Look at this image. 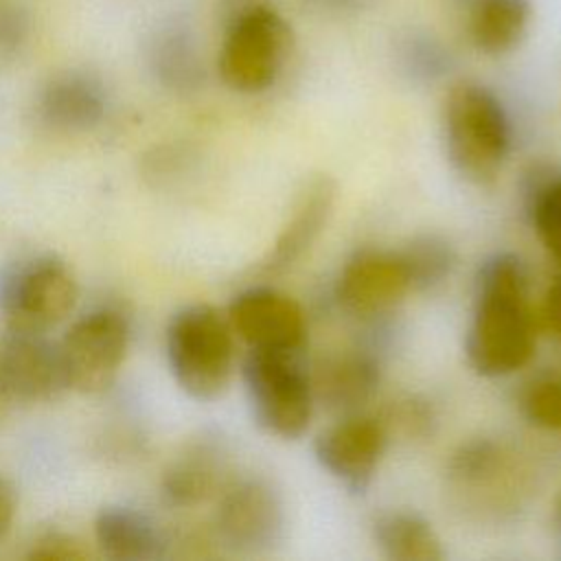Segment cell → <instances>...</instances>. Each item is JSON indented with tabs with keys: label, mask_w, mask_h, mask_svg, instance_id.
Wrapping results in <instances>:
<instances>
[{
	"label": "cell",
	"mask_w": 561,
	"mask_h": 561,
	"mask_svg": "<svg viewBox=\"0 0 561 561\" xmlns=\"http://www.w3.org/2000/svg\"><path fill=\"white\" fill-rule=\"evenodd\" d=\"M535 344L537 322L526 265L513 252H495L480 263L473 280L467 362L482 377H504L530 362Z\"/></svg>",
	"instance_id": "obj_1"
},
{
	"label": "cell",
	"mask_w": 561,
	"mask_h": 561,
	"mask_svg": "<svg viewBox=\"0 0 561 561\" xmlns=\"http://www.w3.org/2000/svg\"><path fill=\"white\" fill-rule=\"evenodd\" d=\"M443 147L451 169L471 184H491L511 149V123L502 101L482 83H454L440 110Z\"/></svg>",
	"instance_id": "obj_2"
},
{
	"label": "cell",
	"mask_w": 561,
	"mask_h": 561,
	"mask_svg": "<svg viewBox=\"0 0 561 561\" xmlns=\"http://www.w3.org/2000/svg\"><path fill=\"white\" fill-rule=\"evenodd\" d=\"M169 370L191 399H219L234 375V331L228 316L206 302L178 309L164 335Z\"/></svg>",
	"instance_id": "obj_3"
},
{
	"label": "cell",
	"mask_w": 561,
	"mask_h": 561,
	"mask_svg": "<svg viewBox=\"0 0 561 561\" xmlns=\"http://www.w3.org/2000/svg\"><path fill=\"white\" fill-rule=\"evenodd\" d=\"M300 353L250 348L241 379L254 423L270 436L298 440L313 416V383Z\"/></svg>",
	"instance_id": "obj_4"
},
{
	"label": "cell",
	"mask_w": 561,
	"mask_h": 561,
	"mask_svg": "<svg viewBox=\"0 0 561 561\" xmlns=\"http://www.w3.org/2000/svg\"><path fill=\"white\" fill-rule=\"evenodd\" d=\"M291 46L289 22L274 7L250 4L232 18L224 33L217 72L234 92H265L283 72Z\"/></svg>",
	"instance_id": "obj_5"
},
{
	"label": "cell",
	"mask_w": 561,
	"mask_h": 561,
	"mask_svg": "<svg viewBox=\"0 0 561 561\" xmlns=\"http://www.w3.org/2000/svg\"><path fill=\"white\" fill-rule=\"evenodd\" d=\"M79 300L72 267L57 254H33L0 267L2 324L50 331Z\"/></svg>",
	"instance_id": "obj_6"
},
{
	"label": "cell",
	"mask_w": 561,
	"mask_h": 561,
	"mask_svg": "<svg viewBox=\"0 0 561 561\" xmlns=\"http://www.w3.org/2000/svg\"><path fill=\"white\" fill-rule=\"evenodd\" d=\"M131 342L129 320L116 309H94L77 318L59 340L68 390L101 394L116 381Z\"/></svg>",
	"instance_id": "obj_7"
},
{
	"label": "cell",
	"mask_w": 561,
	"mask_h": 561,
	"mask_svg": "<svg viewBox=\"0 0 561 561\" xmlns=\"http://www.w3.org/2000/svg\"><path fill=\"white\" fill-rule=\"evenodd\" d=\"M0 388L7 401L42 403L57 399L66 386L59 342L48 331L2 324Z\"/></svg>",
	"instance_id": "obj_8"
},
{
	"label": "cell",
	"mask_w": 561,
	"mask_h": 561,
	"mask_svg": "<svg viewBox=\"0 0 561 561\" xmlns=\"http://www.w3.org/2000/svg\"><path fill=\"white\" fill-rule=\"evenodd\" d=\"M283 517L280 495L267 480L241 478L221 489L215 508V530L228 548L256 552L276 543Z\"/></svg>",
	"instance_id": "obj_9"
},
{
	"label": "cell",
	"mask_w": 561,
	"mask_h": 561,
	"mask_svg": "<svg viewBox=\"0 0 561 561\" xmlns=\"http://www.w3.org/2000/svg\"><path fill=\"white\" fill-rule=\"evenodd\" d=\"M228 322L250 348L300 353L307 340L302 307L274 287H248L228 305Z\"/></svg>",
	"instance_id": "obj_10"
},
{
	"label": "cell",
	"mask_w": 561,
	"mask_h": 561,
	"mask_svg": "<svg viewBox=\"0 0 561 561\" xmlns=\"http://www.w3.org/2000/svg\"><path fill=\"white\" fill-rule=\"evenodd\" d=\"M388 445L386 427L368 416H348L313 440L318 465L351 495H364L375 480Z\"/></svg>",
	"instance_id": "obj_11"
},
{
	"label": "cell",
	"mask_w": 561,
	"mask_h": 561,
	"mask_svg": "<svg viewBox=\"0 0 561 561\" xmlns=\"http://www.w3.org/2000/svg\"><path fill=\"white\" fill-rule=\"evenodd\" d=\"M412 291L399 250L362 248L340 270L335 283L337 302L353 316H379Z\"/></svg>",
	"instance_id": "obj_12"
},
{
	"label": "cell",
	"mask_w": 561,
	"mask_h": 561,
	"mask_svg": "<svg viewBox=\"0 0 561 561\" xmlns=\"http://www.w3.org/2000/svg\"><path fill=\"white\" fill-rule=\"evenodd\" d=\"M107 112V94L99 77L68 68L44 81L35 96V118L55 134L94 129Z\"/></svg>",
	"instance_id": "obj_13"
},
{
	"label": "cell",
	"mask_w": 561,
	"mask_h": 561,
	"mask_svg": "<svg viewBox=\"0 0 561 561\" xmlns=\"http://www.w3.org/2000/svg\"><path fill=\"white\" fill-rule=\"evenodd\" d=\"M99 550L116 561H149L164 554L162 528L142 511L103 506L92 524Z\"/></svg>",
	"instance_id": "obj_14"
},
{
	"label": "cell",
	"mask_w": 561,
	"mask_h": 561,
	"mask_svg": "<svg viewBox=\"0 0 561 561\" xmlns=\"http://www.w3.org/2000/svg\"><path fill=\"white\" fill-rule=\"evenodd\" d=\"M221 471V447L210 436H202L186 445L164 469L162 493L175 506L202 504L219 489Z\"/></svg>",
	"instance_id": "obj_15"
},
{
	"label": "cell",
	"mask_w": 561,
	"mask_h": 561,
	"mask_svg": "<svg viewBox=\"0 0 561 561\" xmlns=\"http://www.w3.org/2000/svg\"><path fill=\"white\" fill-rule=\"evenodd\" d=\"M333 206V184L327 178L313 180L300 193L291 219L280 230L274 250L267 256L270 270L291 265L318 237Z\"/></svg>",
	"instance_id": "obj_16"
},
{
	"label": "cell",
	"mask_w": 561,
	"mask_h": 561,
	"mask_svg": "<svg viewBox=\"0 0 561 561\" xmlns=\"http://www.w3.org/2000/svg\"><path fill=\"white\" fill-rule=\"evenodd\" d=\"M528 0H473L469 7V37L484 55H506L528 31Z\"/></svg>",
	"instance_id": "obj_17"
},
{
	"label": "cell",
	"mask_w": 561,
	"mask_h": 561,
	"mask_svg": "<svg viewBox=\"0 0 561 561\" xmlns=\"http://www.w3.org/2000/svg\"><path fill=\"white\" fill-rule=\"evenodd\" d=\"M373 541L390 561H440L443 541L423 517L405 511L381 513L373 522Z\"/></svg>",
	"instance_id": "obj_18"
},
{
	"label": "cell",
	"mask_w": 561,
	"mask_h": 561,
	"mask_svg": "<svg viewBox=\"0 0 561 561\" xmlns=\"http://www.w3.org/2000/svg\"><path fill=\"white\" fill-rule=\"evenodd\" d=\"M377 379V366L366 355H340L327 359L311 383L313 394L318 392L331 405L342 408L364 401Z\"/></svg>",
	"instance_id": "obj_19"
},
{
	"label": "cell",
	"mask_w": 561,
	"mask_h": 561,
	"mask_svg": "<svg viewBox=\"0 0 561 561\" xmlns=\"http://www.w3.org/2000/svg\"><path fill=\"white\" fill-rule=\"evenodd\" d=\"M412 289L425 291L445 283L454 270L456 254L449 241L438 234H421L399 250Z\"/></svg>",
	"instance_id": "obj_20"
},
{
	"label": "cell",
	"mask_w": 561,
	"mask_h": 561,
	"mask_svg": "<svg viewBox=\"0 0 561 561\" xmlns=\"http://www.w3.org/2000/svg\"><path fill=\"white\" fill-rule=\"evenodd\" d=\"M526 208L539 241L561 265V175L537 182L528 191Z\"/></svg>",
	"instance_id": "obj_21"
},
{
	"label": "cell",
	"mask_w": 561,
	"mask_h": 561,
	"mask_svg": "<svg viewBox=\"0 0 561 561\" xmlns=\"http://www.w3.org/2000/svg\"><path fill=\"white\" fill-rule=\"evenodd\" d=\"M151 66L160 81L171 88H182L195 81V55L186 35L180 31H162L151 44Z\"/></svg>",
	"instance_id": "obj_22"
},
{
	"label": "cell",
	"mask_w": 561,
	"mask_h": 561,
	"mask_svg": "<svg viewBox=\"0 0 561 561\" xmlns=\"http://www.w3.org/2000/svg\"><path fill=\"white\" fill-rule=\"evenodd\" d=\"M519 408L528 423L543 430H561V377H535L524 386Z\"/></svg>",
	"instance_id": "obj_23"
},
{
	"label": "cell",
	"mask_w": 561,
	"mask_h": 561,
	"mask_svg": "<svg viewBox=\"0 0 561 561\" xmlns=\"http://www.w3.org/2000/svg\"><path fill=\"white\" fill-rule=\"evenodd\" d=\"M85 548L81 546V541L59 528H48L44 533H39L33 541L31 548L26 552L28 559H42V561H77V559H85Z\"/></svg>",
	"instance_id": "obj_24"
},
{
	"label": "cell",
	"mask_w": 561,
	"mask_h": 561,
	"mask_svg": "<svg viewBox=\"0 0 561 561\" xmlns=\"http://www.w3.org/2000/svg\"><path fill=\"white\" fill-rule=\"evenodd\" d=\"M28 31V20L18 7L0 4V55L22 46Z\"/></svg>",
	"instance_id": "obj_25"
},
{
	"label": "cell",
	"mask_w": 561,
	"mask_h": 561,
	"mask_svg": "<svg viewBox=\"0 0 561 561\" xmlns=\"http://www.w3.org/2000/svg\"><path fill=\"white\" fill-rule=\"evenodd\" d=\"M539 318L543 322V327L554 333L557 337H561V280L550 285L543 294L541 300V311Z\"/></svg>",
	"instance_id": "obj_26"
},
{
	"label": "cell",
	"mask_w": 561,
	"mask_h": 561,
	"mask_svg": "<svg viewBox=\"0 0 561 561\" xmlns=\"http://www.w3.org/2000/svg\"><path fill=\"white\" fill-rule=\"evenodd\" d=\"M15 515H18V491L4 476H0V539H4L11 533Z\"/></svg>",
	"instance_id": "obj_27"
},
{
	"label": "cell",
	"mask_w": 561,
	"mask_h": 561,
	"mask_svg": "<svg viewBox=\"0 0 561 561\" xmlns=\"http://www.w3.org/2000/svg\"><path fill=\"white\" fill-rule=\"evenodd\" d=\"M320 4H327V7H335V9H340V7H346V4H351V2H357V0H318Z\"/></svg>",
	"instance_id": "obj_28"
},
{
	"label": "cell",
	"mask_w": 561,
	"mask_h": 561,
	"mask_svg": "<svg viewBox=\"0 0 561 561\" xmlns=\"http://www.w3.org/2000/svg\"><path fill=\"white\" fill-rule=\"evenodd\" d=\"M557 524H559V528H561V497H559V502H557Z\"/></svg>",
	"instance_id": "obj_29"
},
{
	"label": "cell",
	"mask_w": 561,
	"mask_h": 561,
	"mask_svg": "<svg viewBox=\"0 0 561 561\" xmlns=\"http://www.w3.org/2000/svg\"><path fill=\"white\" fill-rule=\"evenodd\" d=\"M0 401H7V399H4V394H2V388H0Z\"/></svg>",
	"instance_id": "obj_30"
}]
</instances>
